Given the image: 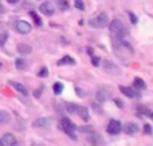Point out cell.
Segmentation results:
<instances>
[{
    "mask_svg": "<svg viewBox=\"0 0 153 146\" xmlns=\"http://www.w3.org/2000/svg\"><path fill=\"white\" fill-rule=\"evenodd\" d=\"M56 64H58V66H63V64H75V60L70 55H65L61 60L56 62Z\"/></svg>",
    "mask_w": 153,
    "mask_h": 146,
    "instance_id": "2e32d148",
    "label": "cell"
},
{
    "mask_svg": "<svg viewBox=\"0 0 153 146\" xmlns=\"http://www.w3.org/2000/svg\"><path fill=\"white\" fill-rule=\"evenodd\" d=\"M1 12H4V7H3L1 3H0V13H1Z\"/></svg>",
    "mask_w": 153,
    "mask_h": 146,
    "instance_id": "74e56055",
    "label": "cell"
},
{
    "mask_svg": "<svg viewBox=\"0 0 153 146\" xmlns=\"http://www.w3.org/2000/svg\"><path fill=\"white\" fill-rule=\"evenodd\" d=\"M75 7L78 8V10L83 11V10H85V4H83V1H82V0H75Z\"/></svg>",
    "mask_w": 153,
    "mask_h": 146,
    "instance_id": "f546056e",
    "label": "cell"
},
{
    "mask_svg": "<svg viewBox=\"0 0 153 146\" xmlns=\"http://www.w3.org/2000/svg\"><path fill=\"white\" fill-rule=\"evenodd\" d=\"M95 98H97V101L100 102V103H103V102H106L110 98V93H109V90H106V88H101V90H98Z\"/></svg>",
    "mask_w": 153,
    "mask_h": 146,
    "instance_id": "7c38bea8",
    "label": "cell"
},
{
    "mask_svg": "<svg viewBox=\"0 0 153 146\" xmlns=\"http://www.w3.org/2000/svg\"><path fill=\"white\" fill-rule=\"evenodd\" d=\"M55 1H56V4H58L59 10H62V11H66L67 8L70 7V4H69L67 0H55Z\"/></svg>",
    "mask_w": 153,
    "mask_h": 146,
    "instance_id": "603a6c76",
    "label": "cell"
},
{
    "mask_svg": "<svg viewBox=\"0 0 153 146\" xmlns=\"http://www.w3.org/2000/svg\"><path fill=\"white\" fill-rule=\"evenodd\" d=\"M78 109H79V106L75 103H67L66 105V111L70 113V114H76V113H78Z\"/></svg>",
    "mask_w": 153,
    "mask_h": 146,
    "instance_id": "44dd1931",
    "label": "cell"
},
{
    "mask_svg": "<svg viewBox=\"0 0 153 146\" xmlns=\"http://www.w3.org/2000/svg\"><path fill=\"white\" fill-rule=\"evenodd\" d=\"M122 129H124V131L126 134H129V136H133V134L138 133V130H140L138 125H137V123H134V122H126V123H124Z\"/></svg>",
    "mask_w": 153,
    "mask_h": 146,
    "instance_id": "30bf717a",
    "label": "cell"
},
{
    "mask_svg": "<svg viewBox=\"0 0 153 146\" xmlns=\"http://www.w3.org/2000/svg\"><path fill=\"white\" fill-rule=\"evenodd\" d=\"M10 85L12 86L13 88H15L16 91H19L20 94H23V95H27L28 94V91H27V88L24 87L22 83H18V82H13V80H10Z\"/></svg>",
    "mask_w": 153,
    "mask_h": 146,
    "instance_id": "5bb4252c",
    "label": "cell"
},
{
    "mask_svg": "<svg viewBox=\"0 0 153 146\" xmlns=\"http://www.w3.org/2000/svg\"><path fill=\"white\" fill-rule=\"evenodd\" d=\"M0 146H5V145H4V142H3L1 139H0Z\"/></svg>",
    "mask_w": 153,
    "mask_h": 146,
    "instance_id": "ab89813d",
    "label": "cell"
},
{
    "mask_svg": "<svg viewBox=\"0 0 153 146\" xmlns=\"http://www.w3.org/2000/svg\"><path fill=\"white\" fill-rule=\"evenodd\" d=\"M8 3H11V4H16V3L19 1V0H7Z\"/></svg>",
    "mask_w": 153,
    "mask_h": 146,
    "instance_id": "8d00e7d4",
    "label": "cell"
},
{
    "mask_svg": "<svg viewBox=\"0 0 153 146\" xmlns=\"http://www.w3.org/2000/svg\"><path fill=\"white\" fill-rule=\"evenodd\" d=\"M39 10H40V12L45 13V15H47V16L54 15V12H55V8H54V4H53L51 1H45L43 4H40Z\"/></svg>",
    "mask_w": 153,
    "mask_h": 146,
    "instance_id": "9c48e42d",
    "label": "cell"
},
{
    "mask_svg": "<svg viewBox=\"0 0 153 146\" xmlns=\"http://www.w3.org/2000/svg\"><path fill=\"white\" fill-rule=\"evenodd\" d=\"M31 51H32V48L28 44H26V43L18 44V52L22 54V55H28V54H31Z\"/></svg>",
    "mask_w": 153,
    "mask_h": 146,
    "instance_id": "9a60e30c",
    "label": "cell"
},
{
    "mask_svg": "<svg viewBox=\"0 0 153 146\" xmlns=\"http://www.w3.org/2000/svg\"><path fill=\"white\" fill-rule=\"evenodd\" d=\"M11 121V115L7 111H0V125H5Z\"/></svg>",
    "mask_w": 153,
    "mask_h": 146,
    "instance_id": "d6986e66",
    "label": "cell"
},
{
    "mask_svg": "<svg viewBox=\"0 0 153 146\" xmlns=\"http://www.w3.org/2000/svg\"><path fill=\"white\" fill-rule=\"evenodd\" d=\"M108 24H109V18L105 12L100 13L98 16H95V18L89 20V26L93 27V28H103V27H106Z\"/></svg>",
    "mask_w": 153,
    "mask_h": 146,
    "instance_id": "7a4b0ae2",
    "label": "cell"
},
{
    "mask_svg": "<svg viewBox=\"0 0 153 146\" xmlns=\"http://www.w3.org/2000/svg\"><path fill=\"white\" fill-rule=\"evenodd\" d=\"M15 28H16V31L19 32V34H28L30 31H31V24L28 23V21H26V20H18L16 21V24H15Z\"/></svg>",
    "mask_w": 153,
    "mask_h": 146,
    "instance_id": "ba28073f",
    "label": "cell"
},
{
    "mask_svg": "<svg viewBox=\"0 0 153 146\" xmlns=\"http://www.w3.org/2000/svg\"><path fill=\"white\" fill-rule=\"evenodd\" d=\"M53 88H54V94H55V95H59V94H62L65 86H63V83L56 82V83H54V87Z\"/></svg>",
    "mask_w": 153,
    "mask_h": 146,
    "instance_id": "7402d4cb",
    "label": "cell"
},
{
    "mask_svg": "<svg viewBox=\"0 0 153 146\" xmlns=\"http://www.w3.org/2000/svg\"><path fill=\"white\" fill-rule=\"evenodd\" d=\"M61 128H62V130L67 134V136H70L73 139H76V137L74 136V131L76 130V126L67 117H63L61 119Z\"/></svg>",
    "mask_w": 153,
    "mask_h": 146,
    "instance_id": "3957f363",
    "label": "cell"
},
{
    "mask_svg": "<svg viewBox=\"0 0 153 146\" xmlns=\"http://www.w3.org/2000/svg\"><path fill=\"white\" fill-rule=\"evenodd\" d=\"M78 130H79V133L87 134V133H90V131H93V128L91 126H82V128H79Z\"/></svg>",
    "mask_w": 153,
    "mask_h": 146,
    "instance_id": "83f0119b",
    "label": "cell"
},
{
    "mask_svg": "<svg viewBox=\"0 0 153 146\" xmlns=\"http://www.w3.org/2000/svg\"><path fill=\"white\" fill-rule=\"evenodd\" d=\"M75 93H76V95H78V97H85V95H86V94H85L79 87H75Z\"/></svg>",
    "mask_w": 153,
    "mask_h": 146,
    "instance_id": "d6a6232c",
    "label": "cell"
},
{
    "mask_svg": "<svg viewBox=\"0 0 153 146\" xmlns=\"http://www.w3.org/2000/svg\"><path fill=\"white\" fill-rule=\"evenodd\" d=\"M152 133H153L152 126L149 125V123H146V125L144 126V134H146V136H152Z\"/></svg>",
    "mask_w": 153,
    "mask_h": 146,
    "instance_id": "484cf974",
    "label": "cell"
},
{
    "mask_svg": "<svg viewBox=\"0 0 153 146\" xmlns=\"http://www.w3.org/2000/svg\"><path fill=\"white\" fill-rule=\"evenodd\" d=\"M42 90H43V86H40V87H39V90H36V91H35V93H34V95L36 97V98H39V97H40V94H42Z\"/></svg>",
    "mask_w": 153,
    "mask_h": 146,
    "instance_id": "836d02e7",
    "label": "cell"
},
{
    "mask_svg": "<svg viewBox=\"0 0 153 146\" xmlns=\"http://www.w3.org/2000/svg\"><path fill=\"white\" fill-rule=\"evenodd\" d=\"M51 123V119L50 118H38L32 122V128H45V126H48Z\"/></svg>",
    "mask_w": 153,
    "mask_h": 146,
    "instance_id": "4fadbf2b",
    "label": "cell"
},
{
    "mask_svg": "<svg viewBox=\"0 0 153 146\" xmlns=\"http://www.w3.org/2000/svg\"><path fill=\"white\" fill-rule=\"evenodd\" d=\"M86 139L91 146H102L103 145L102 136H101L100 133H97V131H94V130L90 131V133H87Z\"/></svg>",
    "mask_w": 153,
    "mask_h": 146,
    "instance_id": "5b68a950",
    "label": "cell"
},
{
    "mask_svg": "<svg viewBox=\"0 0 153 146\" xmlns=\"http://www.w3.org/2000/svg\"><path fill=\"white\" fill-rule=\"evenodd\" d=\"M101 67H102L103 71L110 74V75H120L121 74V69H120L116 63L109 60V59H103L102 63H101Z\"/></svg>",
    "mask_w": 153,
    "mask_h": 146,
    "instance_id": "277c9868",
    "label": "cell"
},
{
    "mask_svg": "<svg viewBox=\"0 0 153 146\" xmlns=\"http://www.w3.org/2000/svg\"><path fill=\"white\" fill-rule=\"evenodd\" d=\"M15 66H16V69L18 70H26L27 69V62H26V59H23V58H18L16 59V62H15Z\"/></svg>",
    "mask_w": 153,
    "mask_h": 146,
    "instance_id": "ffe728a7",
    "label": "cell"
},
{
    "mask_svg": "<svg viewBox=\"0 0 153 146\" xmlns=\"http://www.w3.org/2000/svg\"><path fill=\"white\" fill-rule=\"evenodd\" d=\"M87 52H89V54H90V55H91V54H93V52H94V50H93V48H89V50H87Z\"/></svg>",
    "mask_w": 153,
    "mask_h": 146,
    "instance_id": "f35d334b",
    "label": "cell"
},
{
    "mask_svg": "<svg viewBox=\"0 0 153 146\" xmlns=\"http://www.w3.org/2000/svg\"><path fill=\"white\" fill-rule=\"evenodd\" d=\"M137 110H138V111H140V114H143V115H149V114H151V110H149L148 107L143 106V105H140V106H137Z\"/></svg>",
    "mask_w": 153,
    "mask_h": 146,
    "instance_id": "cb8c5ba5",
    "label": "cell"
},
{
    "mask_svg": "<svg viewBox=\"0 0 153 146\" xmlns=\"http://www.w3.org/2000/svg\"><path fill=\"white\" fill-rule=\"evenodd\" d=\"M93 107H94V109L97 110V113H98V114H101V113H102V111H101V109H100V107H98V106H97V105H95V103L93 105Z\"/></svg>",
    "mask_w": 153,
    "mask_h": 146,
    "instance_id": "e575fe53",
    "label": "cell"
},
{
    "mask_svg": "<svg viewBox=\"0 0 153 146\" xmlns=\"http://www.w3.org/2000/svg\"><path fill=\"white\" fill-rule=\"evenodd\" d=\"M76 114H78L83 121H86V122L89 121V110H87V107H85V106L79 107V109H78V113H76Z\"/></svg>",
    "mask_w": 153,
    "mask_h": 146,
    "instance_id": "e0dca14e",
    "label": "cell"
},
{
    "mask_svg": "<svg viewBox=\"0 0 153 146\" xmlns=\"http://www.w3.org/2000/svg\"><path fill=\"white\" fill-rule=\"evenodd\" d=\"M148 117H151V118H152V119H153V113H152V111H151V114H149V115H148Z\"/></svg>",
    "mask_w": 153,
    "mask_h": 146,
    "instance_id": "60d3db41",
    "label": "cell"
},
{
    "mask_svg": "<svg viewBox=\"0 0 153 146\" xmlns=\"http://www.w3.org/2000/svg\"><path fill=\"white\" fill-rule=\"evenodd\" d=\"M120 91H121L124 95L129 97V98H141V93L140 90L134 87H126V86H120Z\"/></svg>",
    "mask_w": 153,
    "mask_h": 146,
    "instance_id": "8992f818",
    "label": "cell"
},
{
    "mask_svg": "<svg viewBox=\"0 0 153 146\" xmlns=\"http://www.w3.org/2000/svg\"><path fill=\"white\" fill-rule=\"evenodd\" d=\"M109 29H110L111 34H114L116 36H118V38H122V39L129 34V31L125 28L124 23H122L121 20H118V19L110 21V24H109Z\"/></svg>",
    "mask_w": 153,
    "mask_h": 146,
    "instance_id": "6da1fadb",
    "label": "cell"
},
{
    "mask_svg": "<svg viewBox=\"0 0 153 146\" xmlns=\"http://www.w3.org/2000/svg\"><path fill=\"white\" fill-rule=\"evenodd\" d=\"M133 87L137 88V90H144V88H145V82H144L141 78H134V80H133Z\"/></svg>",
    "mask_w": 153,
    "mask_h": 146,
    "instance_id": "ac0fdd59",
    "label": "cell"
},
{
    "mask_svg": "<svg viewBox=\"0 0 153 146\" xmlns=\"http://www.w3.org/2000/svg\"><path fill=\"white\" fill-rule=\"evenodd\" d=\"M38 75H39V77H47V75H48V70L46 69V67H42V70H40V72Z\"/></svg>",
    "mask_w": 153,
    "mask_h": 146,
    "instance_id": "4dcf8cb0",
    "label": "cell"
},
{
    "mask_svg": "<svg viewBox=\"0 0 153 146\" xmlns=\"http://www.w3.org/2000/svg\"><path fill=\"white\" fill-rule=\"evenodd\" d=\"M108 133L109 134H113V136H116V134H120L121 133V130H122V125L120 123V121H117V119H111L110 122H109V125H108Z\"/></svg>",
    "mask_w": 153,
    "mask_h": 146,
    "instance_id": "52a82bcc",
    "label": "cell"
},
{
    "mask_svg": "<svg viewBox=\"0 0 153 146\" xmlns=\"http://www.w3.org/2000/svg\"><path fill=\"white\" fill-rule=\"evenodd\" d=\"M128 13H129V18H130V21H132V23H133V24H136V23H137V21H138L137 16H136V15H134V13H133V12H132V11H129V12H128Z\"/></svg>",
    "mask_w": 153,
    "mask_h": 146,
    "instance_id": "f1b7e54d",
    "label": "cell"
},
{
    "mask_svg": "<svg viewBox=\"0 0 153 146\" xmlns=\"http://www.w3.org/2000/svg\"><path fill=\"white\" fill-rule=\"evenodd\" d=\"M7 38H8V34H7L5 31H4V32H0V47H1V46L5 43Z\"/></svg>",
    "mask_w": 153,
    "mask_h": 146,
    "instance_id": "4316f807",
    "label": "cell"
},
{
    "mask_svg": "<svg viewBox=\"0 0 153 146\" xmlns=\"http://www.w3.org/2000/svg\"><path fill=\"white\" fill-rule=\"evenodd\" d=\"M91 62H93V66L98 67V66H100V62H101V58H98V56H94V58H93V59H91Z\"/></svg>",
    "mask_w": 153,
    "mask_h": 146,
    "instance_id": "1f68e13d",
    "label": "cell"
},
{
    "mask_svg": "<svg viewBox=\"0 0 153 146\" xmlns=\"http://www.w3.org/2000/svg\"><path fill=\"white\" fill-rule=\"evenodd\" d=\"M1 141L4 142L5 146H19L16 137L13 136V134H11V133H5L4 136H3V139H1Z\"/></svg>",
    "mask_w": 153,
    "mask_h": 146,
    "instance_id": "8fae6325",
    "label": "cell"
},
{
    "mask_svg": "<svg viewBox=\"0 0 153 146\" xmlns=\"http://www.w3.org/2000/svg\"><path fill=\"white\" fill-rule=\"evenodd\" d=\"M114 102H116V103H117V105H118V106H120V107H122V106H124V105H122V103H121V102H120V99H114Z\"/></svg>",
    "mask_w": 153,
    "mask_h": 146,
    "instance_id": "d590c367",
    "label": "cell"
},
{
    "mask_svg": "<svg viewBox=\"0 0 153 146\" xmlns=\"http://www.w3.org/2000/svg\"><path fill=\"white\" fill-rule=\"evenodd\" d=\"M30 15H31V18L34 19V21H35V24H36V26H42V19H40L36 13H35V12H30Z\"/></svg>",
    "mask_w": 153,
    "mask_h": 146,
    "instance_id": "d4e9b609",
    "label": "cell"
}]
</instances>
